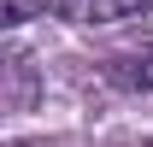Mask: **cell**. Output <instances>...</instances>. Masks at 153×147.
<instances>
[{
	"instance_id": "obj_1",
	"label": "cell",
	"mask_w": 153,
	"mask_h": 147,
	"mask_svg": "<svg viewBox=\"0 0 153 147\" xmlns=\"http://www.w3.org/2000/svg\"><path fill=\"white\" fill-rule=\"evenodd\" d=\"M71 24H118V18H135L147 12L153 0H53Z\"/></svg>"
},
{
	"instance_id": "obj_2",
	"label": "cell",
	"mask_w": 153,
	"mask_h": 147,
	"mask_svg": "<svg viewBox=\"0 0 153 147\" xmlns=\"http://www.w3.org/2000/svg\"><path fill=\"white\" fill-rule=\"evenodd\" d=\"M106 76H112V82H124V88H147V82H153V71H147V65H135V59H112V65H106Z\"/></svg>"
},
{
	"instance_id": "obj_3",
	"label": "cell",
	"mask_w": 153,
	"mask_h": 147,
	"mask_svg": "<svg viewBox=\"0 0 153 147\" xmlns=\"http://www.w3.org/2000/svg\"><path fill=\"white\" fill-rule=\"evenodd\" d=\"M53 0H0V18L6 24H30V12H47Z\"/></svg>"
}]
</instances>
